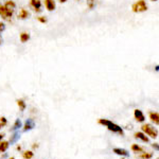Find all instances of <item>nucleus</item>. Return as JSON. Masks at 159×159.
<instances>
[{"instance_id":"nucleus-1","label":"nucleus","mask_w":159,"mask_h":159,"mask_svg":"<svg viewBox=\"0 0 159 159\" xmlns=\"http://www.w3.org/2000/svg\"><path fill=\"white\" fill-rule=\"evenodd\" d=\"M98 122H99V124L104 125L105 127H107V129L110 130V132L116 133V134H119L121 136L124 135V132H123L122 127L119 126V125L116 124V123L109 121V120H107V119H99Z\"/></svg>"},{"instance_id":"nucleus-2","label":"nucleus","mask_w":159,"mask_h":159,"mask_svg":"<svg viewBox=\"0 0 159 159\" xmlns=\"http://www.w3.org/2000/svg\"><path fill=\"white\" fill-rule=\"evenodd\" d=\"M148 4L145 2V0H138L133 3L132 6V11L134 13H142L148 11Z\"/></svg>"},{"instance_id":"nucleus-3","label":"nucleus","mask_w":159,"mask_h":159,"mask_svg":"<svg viewBox=\"0 0 159 159\" xmlns=\"http://www.w3.org/2000/svg\"><path fill=\"white\" fill-rule=\"evenodd\" d=\"M141 129H142V133H144L145 135L150 136L151 138H157L158 137V130L151 124H143L141 126Z\"/></svg>"},{"instance_id":"nucleus-4","label":"nucleus","mask_w":159,"mask_h":159,"mask_svg":"<svg viewBox=\"0 0 159 159\" xmlns=\"http://www.w3.org/2000/svg\"><path fill=\"white\" fill-rule=\"evenodd\" d=\"M13 14H14V11H11V10L7 9L3 4H0V17H1L3 20L6 21H11Z\"/></svg>"},{"instance_id":"nucleus-5","label":"nucleus","mask_w":159,"mask_h":159,"mask_svg":"<svg viewBox=\"0 0 159 159\" xmlns=\"http://www.w3.org/2000/svg\"><path fill=\"white\" fill-rule=\"evenodd\" d=\"M30 7L36 13L42 11V1L40 0H30Z\"/></svg>"},{"instance_id":"nucleus-6","label":"nucleus","mask_w":159,"mask_h":159,"mask_svg":"<svg viewBox=\"0 0 159 159\" xmlns=\"http://www.w3.org/2000/svg\"><path fill=\"white\" fill-rule=\"evenodd\" d=\"M45 7L49 12L54 11L55 7H56L55 0H45Z\"/></svg>"},{"instance_id":"nucleus-7","label":"nucleus","mask_w":159,"mask_h":159,"mask_svg":"<svg viewBox=\"0 0 159 159\" xmlns=\"http://www.w3.org/2000/svg\"><path fill=\"white\" fill-rule=\"evenodd\" d=\"M134 117L138 122H144L145 121V117L143 115V112L140 109H135L134 111Z\"/></svg>"},{"instance_id":"nucleus-8","label":"nucleus","mask_w":159,"mask_h":159,"mask_svg":"<svg viewBox=\"0 0 159 159\" xmlns=\"http://www.w3.org/2000/svg\"><path fill=\"white\" fill-rule=\"evenodd\" d=\"M35 127V122L34 120L32 119H28L27 121H25V125H24V132H28V130H31L33 129Z\"/></svg>"},{"instance_id":"nucleus-9","label":"nucleus","mask_w":159,"mask_h":159,"mask_svg":"<svg viewBox=\"0 0 159 159\" xmlns=\"http://www.w3.org/2000/svg\"><path fill=\"white\" fill-rule=\"evenodd\" d=\"M30 17V12L28 11V10L25 9H21L18 13V18L21 19V20H25L27 18H29Z\"/></svg>"},{"instance_id":"nucleus-10","label":"nucleus","mask_w":159,"mask_h":159,"mask_svg":"<svg viewBox=\"0 0 159 159\" xmlns=\"http://www.w3.org/2000/svg\"><path fill=\"white\" fill-rule=\"evenodd\" d=\"M148 116H150L151 121H152L153 123H155V125H158L159 124V115H158V112L151 111Z\"/></svg>"},{"instance_id":"nucleus-11","label":"nucleus","mask_w":159,"mask_h":159,"mask_svg":"<svg viewBox=\"0 0 159 159\" xmlns=\"http://www.w3.org/2000/svg\"><path fill=\"white\" fill-rule=\"evenodd\" d=\"M114 153L117 154V155H119V156H124V157H129V153L127 152L126 150H124V148H114Z\"/></svg>"},{"instance_id":"nucleus-12","label":"nucleus","mask_w":159,"mask_h":159,"mask_svg":"<svg viewBox=\"0 0 159 159\" xmlns=\"http://www.w3.org/2000/svg\"><path fill=\"white\" fill-rule=\"evenodd\" d=\"M135 138H136V139H140L141 141H143V142H148V137H147L144 133H142V132H137V133H136Z\"/></svg>"},{"instance_id":"nucleus-13","label":"nucleus","mask_w":159,"mask_h":159,"mask_svg":"<svg viewBox=\"0 0 159 159\" xmlns=\"http://www.w3.org/2000/svg\"><path fill=\"white\" fill-rule=\"evenodd\" d=\"M19 39H20V42H21L22 43H27L28 40L30 39V34L28 32H21L19 34Z\"/></svg>"},{"instance_id":"nucleus-14","label":"nucleus","mask_w":159,"mask_h":159,"mask_svg":"<svg viewBox=\"0 0 159 159\" xmlns=\"http://www.w3.org/2000/svg\"><path fill=\"white\" fill-rule=\"evenodd\" d=\"M3 6L6 7L7 9L11 10V11H14L15 7H16V3H15L13 0H7V1H6V3H4Z\"/></svg>"},{"instance_id":"nucleus-15","label":"nucleus","mask_w":159,"mask_h":159,"mask_svg":"<svg viewBox=\"0 0 159 159\" xmlns=\"http://www.w3.org/2000/svg\"><path fill=\"white\" fill-rule=\"evenodd\" d=\"M10 142L9 141H0V153H3L9 148Z\"/></svg>"},{"instance_id":"nucleus-16","label":"nucleus","mask_w":159,"mask_h":159,"mask_svg":"<svg viewBox=\"0 0 159 159\" xmlns=\"http://www.w3.org/2000/svg\"><path fill=\"white\" fill-rule=\"evenodd\" d=\"M16 102H17V105H18L19 109L21 110V111H24V110L25 109V107H27V104H25V102L22 99H18Z\"/></svg>"},{"instance_id":"nucleus-17","label":"nucleus","mask_w":159,"mask_h":159,"mask_svg":"<svg viewBox=\"0 0 159 159\" xmlns=\"http://www.w3.org/2000/svg\"><path fill=\"white\" fill-rule=\"evenodd\" d=\"M33 156H34V153H33L32 151H25V152L22 153L24 159H32Z\"/></svg>"},{"instance_id":"nucleus-18","label":"nucleus","mask_w":159,"mask_h":159,"mask_svg":"<svg viewBox=\"0 0 159 159\" xmlns=\"http://www.w3.org/2000/svg\"><path fill=\"white\" fill-rule=\"evenodd\" d=\"M20 127H21V121H20L19 119H17L16 121H15L14 125H13V127H12V130H13V132H15V130L19 129Z\"/></svg>"},{"instance_id":"nucleus-19","label":"nucleus","mask_w":159,"mask_h":159,"mask_svg":"<svg viewBox=\"0 0 159 159\" xmlns=\"http://www.w3.org/2000/svg\"><path fill=\"white\" fill-rule=\"evenodd\" d=\"M132 151L133 152H136V153H141V152H143V148H141L140 145H138V144H133Z\"/></svg>"},{"instance_id":"nucleus-20","label":"nucleus","mask_w":159,"mask_h":159,"mask_svg":"<svg viewBox=\"0 0 159 159\" xmlns=\"http://www.w3.org/2000/svg\"><path fill=\"white\" fill-rule=\"evenodd\" d=\"M19 138H20L19 133H17V132H16V133H14V135H13V136H12V138L10 139V142H11V143H15L17 140L19 139Z\"/></svg>"},{"instance_id":"nucleus-21","label":"nucleus","mask_w":159,"mask_h":159,"mask_svg":"<svg viewBox=\"0 0 159 159\" xmlns=\"http://www.w3.org/2000/svg\"><path fill=\"white\" fill-rule=\"evenodd\" d=\"M86 2H87V7L90 10H92L96 7V0H86Z\"/></svg>"},{"instance_id":"nucleus-22","label":"nucleus","mask_w":159,"mask_h":159,"mask_svg":"<svg viewBox=\"0 0 159 159\" xmlns=\"http://www.w3.org/2000/svg\"><path fill=\"white\" fill-rule=\"evenodd\" d=\"M152 154L151 153H141L140 154V157L141 158H144V159H150V158H152Z\"/></svg>"},{"instance_id":"nucleus-23","label":"nucleus","mask_w":159,"mask_h":159,"mask_svg":"<svg viewBox=\"0 0 159 159\" xmlns=\"http://www.w3.org/2000/svg\"><path fill=\"white\" fill-rule=\"evenodd\" d=\"M7 123V121L6 118H4V117H1V118H0V124H1V126H6Z\"/></svg>"},{"instance_id":"nucleus-24","label":"nucleus","mask_w":159,"mask_h":159,"mask_svg":"<svg viewBox=\"0 0 159 159\" xmlns=\"http://www.w3.org/2000/svg\"><path fill=\"white\" fill-rule=\"evenodd\" d=\"M37 20L39 22H42V24H46V22H47V18H46V17H43V16H38Z\"/></svg>"},{"instance_id":"nucleus-25","label":"nucleus","mask_w":159,"mask_h":159,"mask_svg":"<svg viewBox=\"0 0 159 159\" xmlns=\"http://www.w3.org/2000/svg\"><path fill=\"white\" fill-rule=\"evenodd\" d=\"M4 30H6V25H4V22L0 21V32H3Z\"/></svg>"},{"instance_id":"nucleus-26","label":"nucleus","mask_w":159,"mask_h":159,"mask_svg":"<svg viewBox=\"0 0 159 159\" xmlns=\"http://www.w3.org/2000/svg\"><path fill=\"white\" fill-rule=\"evenodd\" d=\"M153 148H156V150L158 151V143H154V144H153Z\"/></svg>"},{"instance_id":"nucleus-27","label":"nucleus","mask_w":159,"mask_h":159,"mask_svg":"<svg viewBox=\"0 0 159 159\" xmlns=\"http://www.w3.org/2000/svg\"><path fill=\"white\" fill-rule=\"evenodd\" d=\"M3 137H4V134H0V141H2Z\"/></svg>"},{"instance_id":"nucleus-28","label":"nucleus","mask_w":159,"mask_h":159,"mask_svg":"<svg viewBox=\"0 0 159 159\" xmlns=\"http://www.w3.org/2000/svg\"><path fill=\"white\" fill-rule=\"evenodd\" d=\"M38 148V145L36 144V143H35V144L33 145V148Z\"/></svg>"},{"instance_id":"nucleus-29","label":"nucleus","mask_w":159,"mask_h":159,"mask_svg":"<svg viewBox=\"0 0 159 159\" xmlns=\"http://www.w3.org/2000/svg\"><path fill=\"white\" fill-rule=\"evenodd\" d=\"M66 1H67V0H60V2H61V3H65Z\"/></svg>"},{"instance_id":"nucleus-30","label":"nucleus","mask_w":159,"mask_h":159,"mask_svg":"<svg viewBox=\"0 0 159 159\" xmlns=\"http://www.w3.org/2000/svg\"><path fill=\"white\" fill-rule=\"evenodd\" d=\"M17 150L20 151V150H21V147H20V145H18V147H17Z\"/></svg>"},{"instance_id":"nucleus-31","label":"nucleus","mask_w":159,"mask_h":159,"mask_svg":"<svg viewBox=\"0 0 159 159\" xmlns=\"http://www.w3.org/2000/svg\"><path fill=\"white\" fill-rule=\"evenodd\" d=\"M2 43V39H1V35H0V45Z\"/></svg>"},{"instance_id":"nucleus-32","label":"nucleus","mask_w":159,"mask_h":159,"mask_svg":"<svg viewBox=\"0 0 159 159\" xmlns=\"http://www.w3.org/2000/svg\"><path fill=\"white\" fill-rule=\"evenodd\" d=\"M151 1H158V0H151Z\"/></svg>"},{"instance_id":"nucleus-33","label":"nucleus","mask_w":159,"mask_h":159,"mask_svg":"<svg viewBox=\"0 0 159 159\" xmlns=\"http://www.w3.org/2000/svg\"><path fill=\"white\" fill-rule=\"evenodd\" d=\"M9 159H15L14 157H11V158H9Z\"/></svg>"},{"instance_id":"nucleus-34","label":"nucleus","mask_w":159,"mask_h":159,"mask_svg":"<svg viewBox=\"0 0 159 159\" xmlns=\"http://www.w3.org/2000/svg\"><path fill=\"white\" fill-rule=\"evenodd\" d=\"M1 127H2V126H1V124H0V129H1Z\"/></svg>"}]
</instances>
